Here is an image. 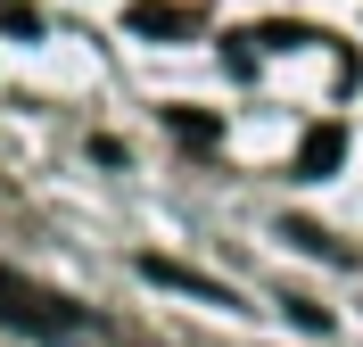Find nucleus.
Listing matches in <instances>:
<instances>
[{"mask_svg":"<svg viewBox=\"0 0 363 347\" xmlns=\"http://www.w3.org/2000/svg\"><path fill=\"white\" fill-rule=\"evenodd\" d=\"M140 273H149V281H165V290H190V298H206V306H240V298L223 290V281L190 273V265H174V256H140Z\"/></svg>","mask_w":363,"mask_h":347,"instance_id":"obj_4","label":"nucleus"},{"mask_svg":"<svg viewBox=\"0 0 363 347\" xmlns=\"http://www.w3.org/2000/svg\"><path fill=\"white\" fill-rule=\"evenodd\" d=\"M0 25H9V33H42V17H33L25 0H0Z\"/></svg>","mask_w":363,"mask_h":347,"instance_id":"obj_5","label":"nucleus"},{"mask_svg":"<svg viewBox=\"0 0 363 347\" xmlns=\"http://www.w3.org/2000/svg\"><path fill=\"white\" fill-rule=\"evenodd\" d=\"M174 133H182V141H215V116H190V108H174Z\"/></svg>","mask_w":363,"mask_h":347,"instance_id":"obj_6","label":"nucleus"},{"mask_svg":"<svg viewBox=\"0 0 363 347\" xmlns=\"http://www.w3.org/2000/svg\"><path fill=\"white\" fill-rule=\"evenodd\" d=\"M0 323H17V331H33V339H74V331L91 323L74 298H58V290H33V281H17V273H0Z\"/></svg>","mask_w":363,"mask_h":347,"instance_id":"obj_1","label":"nucleus"},{"mask_svg":"<svg viewBox=\"0 0 363 347\" xmlns=\"http://www.w3.org/2000/svg\"><path fill=\"white\" fill-rule=\"evenodd\" d=\"M124 25H133V33H149V42H190L206 17L190 9V0H133V9H124Z\"/></svg>","mask_w":363,"mask_h":347,"instance_id":"obj_2","label":"nucleus"},{"mask_svg":"<svg viewBox=\"0 0 363 347\" xmlns=\"http://www.w3.org/2000/svg\"><path fill=\"white\" fill-rule=\"evenodd\" d=\"M339 158H347V124H314V133L297 141V174H306V182L339 174Z\"/></svg>","mask_w":363,"mask_h":347,"instance_id":"obj_3","label":"nucleus"}]
</instances>
